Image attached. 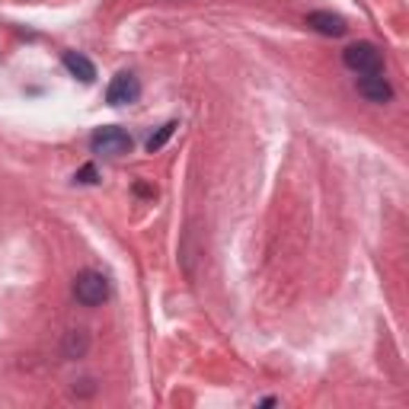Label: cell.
<instances>
[{"mask_svg": "<svg viewBox=\"0 0 409 409\" xmlns=\"http://www.w3.org/2000/svg\"><path fill=\"white\" fill-rule=\"evenodd\" d=\"M87 348H90L87 332H83V330H71V332H67V339H64V355H67V358H83V355H87Z\"/></svg>", "mask_w": 409, "mask_h": 409, "instance_id": "8", "label": "cell"}, {"mask_svg": "<svg viewBox=\"0 0 409 409\" xmlns=\"http://www.w3.org/2000/svg\"><path fill=\"white\" fill-rule=\"evenodd\" d=\"M307 26L320 35H330V39H342L348 32L346 19L339 13H330V10H314V13H307Z\"/></svg>", "mask_w": 409, "mask_h": 409, "instance_id": "6", "label": "cell"}, {"mask_svg": "<svg viewBox=\"0 0 409 409\" xmlns=\"http://www.w3.org/2000/svg\"><path fill=\"white\" fill-rule=\"evenodd\" d=\"M134 192H138V195H144V198H150V195H154V186H147V182H134Z\"/></svg>", "mask_w": 409, "mask_h": 409, "instance_id": "11", "label": "cell"}, {"mask_svg": "<svg viewBox=\"0 0 409 409\" xmlns=\"http://www.w3.org/2000/svg\"><path fill=\"white\" fill-rule=\"evenodd\" d=\"M74 298L83 307H99L102 300H109V278L93 268H83L77 278H74Z\"/></svg>", "mask_w": 409, "mask_h": 409, "instance_id": "2", "label": "cell"}, {"mask_svg": "<svg viewBox=\"0 0 409 409\" xmlns=\"http://www.w3.org/2000/svg\"><path fill=\"white\" fill-rule=\"evenodd\" d=\"M176 128H179L176 122H166V125H160V128H157V134H150V138H147V150H150V154L163 147V144L176 134Z\"/></svg>", "mask_w": 409, "mask_h": 409, "instance_id": "9", "label": "cell"}, {"mask_svg": "<svg viewBox=\"0 0 409 409\" xmlns=\"http://www.w3.org/2000/svg\"><path fill=\"white\" fill-rule=\"evenodd\" d=\"M138 96H141V83H138V77L128 74V71L115 74L112 83L106 87V102H109V106H128V102H134Z\"/></svg>", "mask_w": 409, "mask_h": 409, "instance_id": "4", "label": "cell"}, {"mask_svg": "<svg viewBox=\"0 0 409 409\" xmlns=\"http://www.w3.org/2000/svg\"><path fill=\"white\" fill-rule=\"evenodd\" d=\"M342 64H346L348 71L355 74H378L384 67V55H380L378 45H371V42H355L342 51Z\"/></svg>", "mask_w": 409, "mask_h": 409, "instance_id": "3", "label": "cell"}, {"mask_svg": "<svg viewBox=\"0 0 409 409\" xmlns=\"http://www.w3.org/2000/svg\"><path fill=\"white\" fill-rule=\"evenodd\" d=\"M355 90H358V96L374 102V106H387V102L394 99V87L387 83V77L380 71L378 74H362L358 83H355Z\"/></svg>", "mask_w": 409, "mask_h": 409, "instance_id": "5", "label": "cell"}, {"mask_svg": "<svg viewBox=\"0 0 409 409\" xmlns=\"http://www.w3.org/2000/svg\"><path fill=\"white\" fill-rule=\"evenodd\" d=\"M74 179H77V182H83V186H93V182L99 179V173H96V166H93V163H87V166H80Z\"/></svg>", "mask_w": 409, "mask_h": 409, "instance_id": "10", "label": "cell"}, {"mask_svg": "<svg viewBox=\"0 0 409 409\" xmlns=\"http://www.w3.org/2000/svg\"><path fill=\"white\" fill-rule=\"evenodd\" d=\"M90 147H93V154H102V157H125V154H131L134 141H131V134H128L125 128L102 125V128H96L93 131Z\"/></svg>", "mask_w": 409, "mask_h": 409, "instance_id": "1", "label": "cell"}, {"mask_svg": "<svg viewBox=\"0 0 409 409\" xmlns=\"http://www.w3.org/2000/svg\"><path fill=\"white\" fill-rule=\"evenodd\" d=\"M64 67H67L77 80H83V83H93L96 80L93 61H90L87 55H80V51H64Z\"/></svg>", "mask_w": 409, "mask_h": 409, "instance_id": "7", "label": "cell"}]
</instances>
